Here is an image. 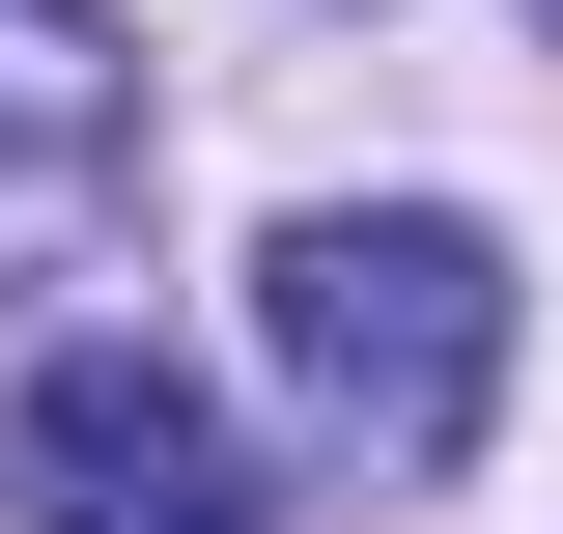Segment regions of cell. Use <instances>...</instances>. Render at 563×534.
Listing matches in <instances>:
<instances>
[{
	"label": "cell",
	"mask_w": 563,
	"mask_h": 534,
	"mask_svg": "<svg viewBox=\"0 0 563 534\" xmlns=\"http://www.w3.org/2000/svg\"><path fill=\"white\" fill-rule=\"evenodd\" d=\"M113 198H141V29L113 0H0V310L85 281Z\"/></svg>",
	"instance_id": "cell-3"
},
{
	"label": "cell",
	"mask_w": 563,
	"mask_h": 534,
	"mask_svg": "<svg viewBox=\"0 0 563 534\" xmlns=\"http://www.w3.org/2000/svg\"><path fill=\"white\" fill-rule=\"evenodd\" d=\"M254 366H282V422L339 478H451L507 422V254L451 198H310L254 254Z\"/></svg>",
	"instance_id": "cell-1"
},
{
	"label": "cell",
	"mask_w": 563,
	"mask_h": 534,
	"mask_svg": "<svg viewBox=\"0 0 563 534\" xmlns=\"http://www.w3.org/2000/svg\"><path fill=\"white\" fill-rule=\"evenodd\" d=\"M0 507L29 534H282L254 450H225V394L169 337H29L0 366Z\"/></svg>",
	"instance_id": "cell-2"
},
{
	"label": "cell",
	"mask_w": 563,
	"mask_h": 534,
	"mask_svg": "<svg viewBox=\"0 0 563 534\" xmlns=\"http://www.w3.org/2000/svg\"><path fill=\"white\" fill-rule=\"evenodd\" d=\"M536 29H563V0H536Z\"/></svg>",
	"instance_id": "cell-4"
}]
</instances>
